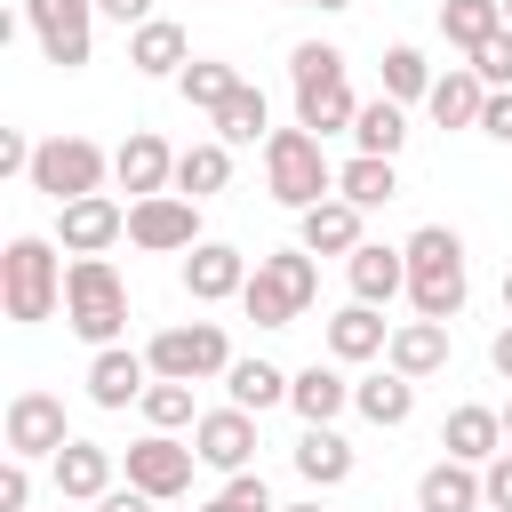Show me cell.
Wrapping results in <instances>:
<instances>
[{
  "instance_id": "obj_15",
  "label": "cell",
  "mask_w": 512,
  "mask_h": 512,
  "mask_svg": "<svg viewBox=\"0 0 512 512\" xmlns=\"http://www.w3.org/2000/svg\"><path fill=\"white\" fill-rule=\"evenodd\" d=\"M296 240H304L312 256H352V248L368 240V208H352L344 192H328V200H312V208L296 216Z\"/></svg>"
},
{
  "instance_id": "obj_24",
  "label": "cell",
  "mask_w": 512,
  "mask_h": 512,
  "mask_svg": "<svg viewBox=\"0 0 512 512\" xmlns=\"http://www.w3.org/2000/svg\"><path fill=\"white\" fill-rule=\"evenodd\" d=\"M480 104H488V80H480L472 64H448V72L432 80V96H424L432 128H480Z\"/></svg>"
},
{
  "instance_id": "obj_46",
  "label": "cell",
  "mask_w": 512,
  "mask_h": 512,
  "mask_svg": "<svg viewBox=\"0 0 512 512\" xmlns=\"http://www.w3.org/2000/svg\"><path fill=\"white\" fill-rule=\"evenodd\" d=\"M480 136L512 144V88H488V104H480Z\"/></svg>"
},
{
  "instance_id": "obj_1",
  "label": "cell",
  "mask_w": 512,
  "mask_h": 512,
  "mask_svg": "<svg viewBox=\"0 0 512 512\" xmlns=\"http://www.w3.org/2000/svg\"><path fill=\"white\" fill-rule=\"evenodd\" d=\"M400 248H408V304H416V320H456L464 296H472L464 240H456L448 224H416Z\"/></svg>"
},
{
  "instance_id": "obj_56",
  "label": "cell",
  "mask_w": 512,
  "mask_h": 512,
  "mask_svg": "<svg viewBox=\"0 0 512 512\" xmlns=\"http://www.w3.org/2000/svg\"><path fill=\"white\" fill-rule=\"evenodd\" d=\"M416 512H424V504H416Z\"/></svg>"
},
{
  "instance_id": "obj_35",
  "label": "cell",
  "mask_w": 512,
  "mask_h": 512,
  "mask_svg": "<svg viewBox=\"0 0 512 512\" xmlns=\"http://www.w3.org/2000/svg\"><path fill=\"white\" fill-rule=\"evenodd\" d=\"M216 136H224L232 152H240V144H264V136H272V104H264V88H256V80H240V88H232V104L216 112Z\"/></svg>"
},
{
  "instance_id": "obj_22",
  "label": "cell",
  "mask_w": 512,
  "mask_h": 512,
  "mask_svg": "<svg viewBox=\"0 0 512 512\" xmlns=\"http://www.w3.org/2000/svg\"><path fill=\"white\" fill-rule=\"evenodd\" d=\"M384 368L400 376H440L448 368V320H392V344H384Z\"/></svg>"
},
{
  "instance_id": "obj_7",
  "label": "cell",
  "mask_w": 512,
  "mask_h": 512,
  "mask_svg": "<svg viewBox=\"0 0 512 512\" xmlns=\"http://www.w3.org/2000/svg\"><path fill=\"white\" fill-rule=\"evenodd\" d=\"M128 248H144V256L200 248V200L192 192H144V200H128Z\"/></svg>"
},
{
  "instance_id": "obj_44",
  "label": "cell",
  "mask_w": 512,
  "mask_h": 512,
  "mask_svg": "<svg viewBox=\"0 0 512 512\" xmlns=\"http://www.w3.org/2000/svg\"><path fill=\"white\" fill-rule=\"evenodd\" d=\"M480 488H488V512H512V448H496L480 464Z\"/></svg>"
},
{
  "instance_id": "obj_3",
  "label": "cell",
  "mask_w": 512,
  "mask_h": 512,
  "mask_svg": "<svg viewBox=\"0 0 512 512\" xmlns=\"http://www.w3.org/2000/svg\"><path fill=\"white\" fill-rule=\"evenodd\" d=\"M64 328L80 344H120V328H128V280L112 272V256H72L64 264Z\"/></svg>"
},
{
  "instance_id": "obj_28",
  "label": "cell",
  "mask_w": 512,
  "mask_h": 512,
  "mask_svg": "<svg viewBox=\"0 0 512 512\" xmlns=\"http://www.w3.org/2000/svg\"><path fill=\"white\" fill-rule=\"evenodd\" d=\"M360 120V96L344 88V72L336 80H312V88H296V128H312L320 144L336 136V128H352Z\"/></svg>"
},
{
  "instance_id": "obj_33",
  "label": "cell",
  "mask_w": 512,
  "mask_h": 512,
  "mask_svg": "<svg viewBox=\"0 0 512 512\" xmlns=\"http://www.w3.org/2000/svg\"><path fill=\"white\" fill-rule=\"evenodd\" d=\"M232 88H240V64H216V56H192V64L176 72V96H184L192 112H208V120L232 104Z\"/></svg>"
},
{
  "instance_id": "obj_13",
  "label": "cell",
  "mask_w": 512,
  "mask_h": 512,
  "mask_svg": "<svg viewBox=\"0 0 512 512\" xmlns=\"http://www.w3.org/2000/svg\"><path fill=\"white\" fill-rule=\"evenodd\" d=\"M248 272H256V264H248L232 240H200V248H184V296H192V304H240Z\"/></svg>"
},
{
  "instance_id": "obj_42",
  "label": "cell",
  "mask_w": 512,
  "mask_h": 512,
  "mask_svg": "<svg viewBox=\"0 0 512 512\" xmlns=\"http://www.w3.org/2000/svg\"><path fill=\"white\" fill-rule=\"evenodd\" d=\"M464 64H472V72H480V80H488V88H512V24H504V32H496V40H488V48H472V56H464Z\"/></svg>"
},
{
  "instance_id": "obj_21",
  "label": "cell",
  "mask_w": 512,
  "mask_h": 512,
  "mask_svg": "<svg viewBox=\"0 0 512 512\" xmlns=\"http://www.w3.org/2000/svg\"><path fill=\"white\" fill-rule=\"evenodd\" d=\"M128 64H136L144 80H176V72L192 64V40H184V24H176V16H144V24L128 32Z\"/></svg>"
},
{
  "instance_id": "obj_48",
  "label": "cell",
  "mask_w": 512,
  "mask_h": 512,
  "mask_svg": "<svg viewBox=\"0 0 512 512\" xmlns=\"http://www.w3.org/2000/svg\"><path fill=\"white\" fill-rule=\"evenodd\" d=\"M96 16H112L120 32H136V24L152 16V0H96Z\"/></svg>"
},
{
  "instance_id": "obj_11",
  "label": "cell",
  "mask_w": 512,
  "mask_h": 512,
  "mask_svg": "<svg viewBox=\"0 0 512 512\" xmlns=\"http://www.w3.org/2000/svg\"><path fill=\"white\" fill-rule=\"evenodd\" d=\"M112 240H128V208L112 192H88V200H64L56 208V248L64 256H104Z\"/></svg>"
},
{
  "instance_id": "obj_49",
  "label": "cell",
  "mask_w": 512,
  "mask_h": 512,
  "mask_svg": "<svg viewBox=\"0 0 512 512\" xmlns=\"http://www.w3.org/2000/svg\"><path fill=\"white\" fill-rule=\"evenodd\" d=\"M488 368H496V376H504V384H512V320H504V328H496V336H488Z\"/></svg>"
},
{
  "instance_id": "obj_12",
  "label": "cell",
  "mask_w": 512,
  "mask_h": 512,
  "mask_svg": "<svg viewBox=\"0 0 512 512\" xmlns=\"http://www.w3.org/2000/svg\"><path fill=\"white\" fill-rule=\"evenodd\" d=\"M192 448H200V464H208V472H224V480H232V472H248V464H256V416H248V408H232V400H224V408H200Z\"/></svg>"
},
{
  "instance_id": "obj_55",
  "label": "cell",
  "mask_w": 512,
  "mask_h": 512,
  "mask_svg": "<svg viewBox=\"0 0 512 512\" xmlns=\"http://www.w3.org/2000/svg\"><path fill=\"white\" fill-rule=\"evenodd\" d=\"M504 24H512V0H504Z\"/></svg>"
},
{
  "instance_id": "obj_32",
  "label": "cell",
  "mask_w": 512,
  "mask_h": 512,
  "mask_svg": "<svg viewBox=\"0 0 512 512\" xmlns=\"http://www.w3.org/2000/svg\"><path fill=\"white\" fill-rule=\"evenodd\" d=\"M336 192H344L352 208H384V200H400V160H376V152H352V160L336 168Z\"/></svg>"
},
{
  "instance_id": "obj_23",
  "label": "cell",
  "mask_w": 512,
  "mask_h": 512,
  "mask_svg": "<svg viewBox=\"0 0 512 512\" xmlns=\"http://www.w3.org/2000/svg\"><path fill=\"white\" fill-rule=\"evenodd\" d=\"M416 504H424V512H488L480 464H464V456H440V464L416 480Z\"/></svg>"
},
{
  "instance_id": "obj_26",
  "label": "cell",
  "mask_w": 512,
  "mask_h": 512,
  "mask_svg": "<svg viewBox=\"0 0 512 512\" xmlns=\"http://www.w3.org/2000/svg\"><path fill=\"white\" fill-rule=\"evenodd\" d=\"M352 440L336 432V424H304V440H296V472H304V488H344L352 480Z\"/></svg>"
},
{
  "instance_id": "obj_29",
  "label": "cell",
  "mask_w": 512,
  "mask_h": 512,
  "mask_svg": "<svg viewBox=\"0 0 512 512\" xmlns=\"http://www.w3.org/2000/svg\"><path fill=\"white\" fill-rule=\"evenodd\" d=\"M400 144H408V104H400V96H368L360 120H352V152L400 160Z\"/></svg>"
},
{
  "instance_id": "obj_37",
  "label": "cell",
  "mask_w": 512,
  "mask_h": 512,
  "mask_svg": "<svg viewBox=\"0 0 512 512\" xmlns=\"http://www.w3.org/2000/svg\"><path fill=\"white\" fill-rule=\"evenodd\" d=\"M136 416H144L152 432H192V424H200L192 384H176V376H152V384H144V400H136Z\"/></svg>"
},
{
  "instance_id": "obj_14",
  "label": "cell",
  "mask_w": 512,
  "mask_h": 512,
  "mask_svg": "<svg viewBox=\"0 0 512 512\" xmlns=\"http://www.w3.org/2000/svg\"><path fill=\"white\" fill-rule=\"evenodd\" d=\"M112 184H120L128 200L176 192V152H168V136H160V128H128V144L112 152Z\"/></svg>"
},
{
  "instance_id": "obj_17",
  "label": "cell",
  "mask_w": 512,
  "mask_h": 512,
  "mask_svg": "<svg viewBox=\"0 0 512 512\" xmlns=\"http://www.w3.org/2000/svg\"><path fill=\"white\" fill-rule=\"evenodd\" d=\"M144 384H152V360L144 352H128V344H96V360H88V400L96 408H136L144 400Z\"/></svg>"
},
{
  "instance_id": "obj_30",
  "label": "cell",
  "mask_w": 512,
  "mask_h": 512,
  "mask_svg": "<svg viewBox=\"0 0 512 512\" xmlns=\"http://www.w3.org/2000/svg\"><path fill=\"white\" fill-rule=\"evenodd\" d=\"M496 32H504V0H440V40H448L456 56L488 48Z\"/></svg>"
},
{
  "instance_id": "obj_2",
  "label": "cell",
  "mask_w": 512,
  "mask_h": 512,
  "mask_svg": "<svg viewBox=\"0 0 512 512\" xmlns=\"http://www.w3.org/2000/svg\"><path fill=\"white\" fill-rule=\"evenodd\" d=\"M0 304H8L16 328H40V320L64 312V256H56V240L16 232V240L0 248Z\"/></svg>"
},
{
  "instance_id": "obj_27",
  "label": "cell",
  "mask_w": 512,
  "mask_h": 512,
  "mask_svg": "<svg viewBox=\"0 0 512 512\" xmlns=\"http://www.w3.org/2000/svg\"><path fill=\"white\" fill-rule=\"evenodd\" d=\"M352 408H360L368 424L400 432V424L416 416V376H400V368H376V376H360V384H352Z\"/></svg>"
},
{
  "instance_id": "obj_50",
  "label": "cell",
  "mask_w": 512,
  "mask_h": 512,
  "mask_svg": "<svg viewBox=\"0 0 512 512\" xmlns=\"http://www.w3.org/2000/svg\"><path fill=\"white\" fill-rule=\"evenodd\" d=\"M312 8H320V16H344V8H360V0H312Z\"/></svg>"
},
{
  "instance_id": "obj_9",
  "label": "cell",
  "mask_w": 512,
  "mask_h": 512,
  "mask_svg": "<svg viewBox=\"0 0 512 512\" xmlns=\"http://www.w3.org/2000/svg\"><path fill=\"white\" fill-rule=\"evenodd\" d=\"M0 440H8V456H32V464H40V456H56V448L72 440L64 400H56V392H40V384H32V392H16V400H8V416H0Z\"/></svg>"
},
{
  "instance_id": "obj_19",
  "label": "cell",
  "mask_w": 512,
  "mask_h": 512,
  "mask_svg": "<svg viewBox=\"0 0 512 512\" xmlns=\"http://www.w3.org/2000/svg\"><path fill=\"white\" fill-rule=\"evenodd\" d=\"M48 480H56L64 504H96V496L112 488V448H104V440H64V448L48 456Z\"/></svg>"
},
{
  "instance_id": "obj_43",
  "label": "cell",
  "mask_w": 512,
  "mask_h": 512,
  "mask_svg": "<svg viewBox=\"0 0 512 512\" xmlns=\"http://www.w3.org/2000/svg\"><path fill=\"white\" fill-rule=\"evenodd\" d=\"M0 512H32V456L0 464Z\"/></svg>"
},
{
  "instance_id": "obj_16",
  "label": "cell",
  "mask_w": 512,
  "mask_h": 512,
  "mask_svg": "<svg viewBox=\"0 0 512 512\" xmlns=\"http://www.w3.org/2000/svg\"><path fill=\"white\" fill-rule=\"evenodd\" d=\"M320 344H328V360H344V368H360V360H384V344H392V320L376 312V304H344V312H328V328H320Z\"/></svg>"
},
{
  "instance_id": "obj_20",
  "label": "cell",
  "mask_w": 512,
  "mask_h": 512,
  "mask_svg": "<svg viewBox=\"0 0 512 512\" xmlns=\"http://www.w3.org/2000/svg\"><path fill=\"white\" fill-rule=\"evenodd\" d=\"M288 408H296L304 424H336V416L352 408V376H344V360H312V368H296V376H288Z\"/></svg>"
},
{
  "instance_id": "obj_5",
  "label": "cell",
  "mask_w": 512,
  "mask_h": 512,
  "mask_svg": "<svg viewBox=\"0 0 512 512\" xmlns=\"http://www.w3.org/2000/svg\"><path fill=\"white\" fill-rule=\"evenodd\" d=\"M104 176H112V152L96 144V136H40V152H32V192H48L56 208L64 200H88V192H104Z\"/></svg>"
},
{
  "instance_id": "obj_52",
  "label": "cell",
  "mask_w": 512,
  "mask_h": 512,
  "mask_svg": "<svg viewBox=\"0 0 512 512\" xmlns=\"http://www.w3.org/2000/svg\"><path fill=\"white\" fill-rule=\"evenodd\" d=\"M504 320H512V264H504Z\"/></svg>"
},
{
  "instance_id": "obj_54",
  "label": "cell",
  "mask_w": 512,
  "mask_h": 512,
  "mask_svg": "<svg viewBox=\"0 0 512 512\" xmlns=\"http://www.w3.org/2000/svg\"><path fill=\"white\" fill-rule=\"evenodd\" d=\"M280 8H312V0H280Z\"/></svg>"
},
{
  "instance_id": "obj_41",
  "label": "cell",
  "mask_w": 512,
  "mask_h": 512,
  "mask_svg": "<svg viewBox=\"0 0 512 512\" xmlns=\"http://www.w3.org/2000/svg\"><path fill=\"white\" fill-rule=\"evenodd\" d=\"M200 512H280V504H272L264 472H232V480H224V488H216V496H208Z\"/></svg>"
},
{
  "instance_id": "obj_47",
  "label": "cell",
  "mask_w": 512,
  "mask_h": 512,
  "mask_svg": "<svg viewBox=\"0 0 512 512\" xmlns=\"http://www.w3.org/2000/svg\"><path fill=\"white\" fill-rule=\"evenodd\" d=\"M96 512H160V496H144V488L128 480V488H104V496H96Z\"/></svg>"
},
{
  "instance_id": "obj_51",
  "label": "cell",
  "mask_w": 512,
  "mask_h": 512,
  "mask_svg": "<svg viewBox=\"0 0 512 512\" xmlns=\"http://www.w3.org/2000/svg\"><path fill=\"white\" fill-rule=\"evenodd\" d=\"M280 512H328V504H320V496H304V504H280Z\"/></svg>"
},
{
  "instance_id": "obj_4",
  "label": "cell",
  "mask_w": 512,
  "mask_h": 512,
  "mask_svg": "<svg viewBox=\"0 0 512 512\" xmlns=\"http://www.w3.org/2000/svg\"><path fill=\"white\" fill-rule=\"evenodd\" d=\"M264 192H272L280 208H296V216L336 192V160L320 152L312 128H272V136H264Z\"/></svg>"
},
{
  "instance_id": "obj_36",
  "label": "cell",
  "mask_w": 512,
  "mask_h": 512,
  "mask_svg": "<svg viewBox=\"0 0 512 512\" xmlns=\"http://www.w3.org/2000/svg\"><path fill=\"white\" fill-rule=\"evenodd\" d=\"M432 80H440V72H432V56H424L416 40H392V48H384V96L424 104V96H432Z\"/></svg>"
},
{
  "instance_id": "obj_34",
  "label": "cell",
  "mask_w": 512,
  "mask_h": 512,
  "mask_svg": "<svg viewBox=\"0 0 512 512\" xmlns=\"http://www.w3.org/2000/svg\"><path fill=\"white\" fill-rule=\"evenodd\" d=\"M224 392H232V408L264 416V408L288 400V368H272V360H232V368H224Z\"/></svg>"
},
{
  "instance_id": "obj_31",
  "label": "cell",
  "mask_w": 512,
  "mask_h": 512,
  "mask_svg": "<svg viewBox=\"0 0 512 512\" xmlns=\"http://www.w3.org/2000/svg\"><path fill=\"white\" fill-rule=\"evenodd\" d=\"M224 184H232V144H224V136H200V144L176 152V192L208 200V192H224Z\"/></svg>"
},
{
  "instance_id": "obj_25",
  "label": "cell",
  "mask_w": 512,
  "mask_h": 512,
  "mask_svg": "<svg viewBox=\"0 0 512 512\" xmlns=\"http://www.w3.org/2000/svg\"><path fill=\"white\" fill-rule=\"evenodd\" d=\"M440 448H448V456H464V464H488V456L504 448V408H480V400L448 408V424H440Z\"/></svg>"
},
{
  "instance_id": "obj_38",
  "label": "cell",
  "mask_w": 512,
  "mask_h": 512,
  "mask_svg": "<svg viewBox=\"0 0 512 512\" xmlns=\"http://www.w3.org/2000/svg\"><path fill=\"white\" fill-rule=\"evenodd\" d=\"M256 272H272V280H280V288H288V296L312 312V296H320V256H312L304 240H296V248H272V256H256Z\"/></svg>"
},
{
  "instance_id": "obj_10",
  "label": "cell",
  "mask_w": 512,
  "mask_h": 512,
  "mask_svg": "<svg viewBox=\"0 0 512 512\" xmlns=\"http://www.w3.org/2000/svg\"><path fill=\"white\" fill-rule=\"evenodd\" d=\"M192 464H200V448L176 440V432H144V440L128 448V480H136L144 496H160V504H176V496L192 488Z\"/></svg>"
},
{
  "instance_id": "obj_53",
  "label": "cell",
  "mask_w": 512,
  "mask_h": 512,
  "mask_svg": "<svg viewBox=\"0 0 512 512\" xmlns=\"http://www.w3.org/2000/svg\"><path fill=\"white\" fill-rule=\"evenodd\" d=\"M504 448H512V400H504Z\"/></svg>"
},
{
  "instance_id": "obj_18",
  "label": "cell",
  "mask_w": 512,
  "mask_h": 512,
  "mask_svg": "<svg viewBox=\"0 0 512 512\" xmlns=\"http://www.w3.org/2000/svg\"><path fill=\"white\" fill-rule=\"evenodd\" d=\"M344 280H352V296L360 304H392V296H408V248H384V240H360L352 256H344Z\"/></svg>"
},
{
  "instance_id": "obj_45",
  "label": "cell",
  "mask_w": 512,
  "mask_h": 512,
  "mask_svg": "<svg viewBox=\"0 0 512 512\" xmlns=\"http://www.w3.org/2000/svg\"><path fill=\"white\" fill-rule=\"evenodd\" d=\"M32 152H40V144H32L24 128H0V176H32Z\"/></svg>"
},
{
  "instance_id": "obj_39",
  "label": "cell",
  "mask_w": 512,
  "mask_h": 512,
  "mask_svg": "<svg viewBox=\"0 0 512 512\" xmlns=\"http://www.w3.org/2000/svg\"><path fill=\"white\" fill-rule=\"evenodd\" d=\"M240 312H248L256 328H296V320H304V304H296V296H288L272 272H248V288H240Z\"/></svg>"
},
{
  "instance_id": "obj_40",
  "label": "cell",
  "mask_w": 512,
  "mask_h": 512,
  "mask_svg": "<svg viewBox=\"0 0 512 512\" xmlns=\"http://www.w3.org/2000/svg\"><path fill=\"white\" fill-rule=\"evenodd\" d=\"M336 72H344V48H336V40H296V48H288V80H296V88L336 80Z\"/></svg>"
},
{
  "instance_id": "obj_6",
  "label": "cell",
  "mask_w": 512,
  "mask_h": 512,
  "mask_svg": "<svg viewBox=\"0 0 512 512\" xmlns=\"http://www.w3.org/2000/svg\"><path fill=\"white\" fill-rule=\"evenodd\" d=\"M144 360H152V376L208 384V376H224V368H232V336H224L216 320H176V328H160V336L144 344Z\"/></svg>"
},
{
  "instance_id": "obj_8",
  "label": "cell",
  "mask_w": 512,
  "mask_h": 512,
  "mask_svg": "<svg viewBox=\"0 0 512 512\" xmlns=\"http://www.w3.org/2000/svg\"><path fill=\"white\" fill-rule=\"evenodd\" d=\"M24 24L56 72H80L96 56V0H24Z\"/></svg>"
}]
</instances>
